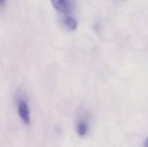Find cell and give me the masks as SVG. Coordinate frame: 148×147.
<instances>
[{
	"instance_id": "obj_1",
	"label": "cell",
	"mask_w": 148,
	"mask_h": 147,
	"mask_svg": "<svg viewBox=\"0 0 148 147\" xmlns=\"http://www.w3.org/2000/svg\"><path fill=\"white\" fill-rule=\"evenodd\" d=\"M16 107H17V113L20 120L25 125L30 124V111L28 107L27 101H26L24 95L21 92H18L16 95Z\"/></svg>"
},
{
	"instance_id": "obj_2",
	"label": "cell",
	"mask_w": 148,
	"mask_h": 147,
	"mask_svg": "<svg viewBox=\"0 0 148 147\" xmlns=\"http://www.w3.org/2000/svg\"><path fill=\"white\" fill-rule=\"evenodd\" d=\"M53 8L60 13H66L69 11L68 0H51Z\"/></svg>"
},
{
	"instance_id": "obj_3",
	"label": "cell",
	"mask_w": 148,
	"mask_h": 147,
	"mask_svg": "<svg viewBox=\"0 0 148 147\" xmlns=\"http://www.w3.org/2000/svg\"><path fill=\"white\" fill-rule=\"evenodd\" d=\"M76 131L78 133L79 136H85L88 132V123H87L86 119H80L78 122H77L76 125Z\"/></svg>"
},
{
	"instance_id": "obj_4",
	"label": "cell",
	"mask_w": 148,
	"mask_h": 147,
	"mask_svg": "<svg viewBox=\"0 0 148 147\" xmlns=\"http://www.w3.org/2000/svg\"><path fill=\"white\" fill-rule=\"evenodd\" d=\"M64 24L69 30H75L78 26V23H77V20L75 18L71 17V16H66L64 19Z\"/></svg>"
},
{
	"instance_id": "obj_5",
	"label": "cell",
	"mask_w": 148,
	"mask_h": 147,
	"mask_svg": "<svg viewBox=\"0 0 148 147\" xmlns=\"http://www.w3.org/2000/svg\"><path fill=\"white\" fill-rule=\"evenodd\" d=\"M4 2H5V0H0V6H2L4 4Z\"/></svg>"
},
{
	"instance_id": "obj_6",
	"label": "cell",
	"mask_w": 148,
	"mask_h": 147,
	"mask_svg": "<svg viewBox=\"0 0 148 147\" xmlns=\"http://www.w3.org/2000/svg\"><path fill=\"white\" fill-rule=\"evenodd\" d=\"M144 147H148V138L146 139V141H145V145H144Z\"/></svg>"
}]
</instances>
